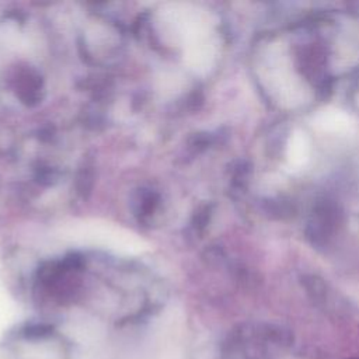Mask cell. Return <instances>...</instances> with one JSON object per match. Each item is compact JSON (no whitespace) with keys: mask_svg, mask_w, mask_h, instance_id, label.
Wrapping results in <instances>:
<instances>
[{"mask_svg":"<svg viewBox=\"0 0 359 359\" xmlns=\"http://www.w3.org/2000/svg\"><path fill=\"white\" fill-rule=\"evenodd\" d=\"M42 77L35 69L29 66L18 69V74L15 77V94L24 104H38L42 98Z\"/></svg>","mask_w":359,"mask_h":359,"instance_id":"1","label":"cell"},{"mask_svg":"<svg viewBox=\"0 0 359 359\" xmlns=\"http://www.w3.org/2000/svg\"><path fill=\"white\" fill-rule=\"evenodd\" d=\"M158 202H160V196L156 191L147 189V188L137 189L133 198L135 215L139 217V220H144L150 217L157 210Z\"/></svg>","mask_w":359,"mask_h":359,"instance_id":"2","label":"cell"},{"mask_svg":"<svg viewBox=\"0 0 359 359\" xmlns=\"http://www.w3.org/2000/svg\"><path fill=\"white\" fill-rule=\"evenodd\" d=\"M93 164L90 161H84V164L80 167L76 178V189L77 194L81 198H87L93 188V180H94V170Z\"/></svg>","mask_w":359,"mask_h":359,"instance_id":"3","label":"cell"},{"mask_svg":"<svg viewBox=\"0 0 359 359\" xmlns=\"http://www.w3.org/2000/svg\"><path fill=\"white\" fill-rule=\"evenodd\" d=\"M35 178L43 185H50L57 181V171L49 165H39L35 170Z\"/></svg>","mask_w":359,"mask_h":359,"instance_id":"4","label":"cell"}]
</instances>
